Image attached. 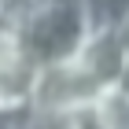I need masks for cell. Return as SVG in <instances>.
<instances>
[{"label":"cell","instance_id":"obj_1","mask_svg":"<svg viewBox=\"0 0 129 129\" xmlns=\"http://www.w3.org/2000/svg\"><path fill=\"white\" fill-rule=\"evenodd\" d=\"M19 33L33 63H59L74 59L78 48L89 37V22H85V4L81 0H37L30 11H22Z\"/></svg>","mask_w":129,"mask_h":129},{"label":"cell","instance_id":"obj_2","mask_svg":"<svg viewBox=\"0 0 129 129\" xmlns=\"http://www.w3.org/2000/svg\"><path fill=\"white\" fill-rule=\"evenodd\" d=\"M33 55L22 44L19 22L0 15V103L11 100H30V81H33Z\"/></svg>","mask_w":129,"mask_h":129},{"label":"cell","instance_id":"obj_3","mask_svg":"<svg viewBox=\"0 0 129 129\" xmlns=\"http://www.w3.org/2000/svg\"><path fill=\"white\" fill-rule=\"evenodd\" d=\"M74 59L81 63V70H85L96 85H107V81L118 78L122 63H125V52H122V44L114 41V30H96V33L85 37V44L78 48Z\"/></svg>","mask_w":129,"mask_h":129},{"label":"cell","instance_id":"obj_4","mask_svg":"<svg viewBox=\"0 0 129 129\" xmlns=\"http://www.w3.org/2000/svg\"><path fill=\"white\" fill-rule=\"evenodd\" d=\"M92 107H96V129H129V92L118 89L114 81L96 89Z\"/></svg>","mask_w":129,"mask_h":129},{"label":"cell","instance_id":"obj_5","mask_svg":"<svg viewBox=\"0 0 129 129\" xmlns=\"http://www.w3.org/2000/svg\"><path fill=\"white\" fill-rule=\"evenodd\" d=\"M81 4H85L89 33H96V30H114V26L129 15V0H81Z\"/></svg>","mask_w":129,"mask_h":129},{"label":"cell","instance_id":"obj_6","mask_svg":"<svg viewBox=\"0 0 129 129\" xmlns=\"http://www.w3.org/2000/svg\"><path fill=\"white\" fill-rule=\"evenodd\" d=\"M114 41H118V44H122V52L129 55V15L118 22V26H114Z\"/></svg>","mask_w":129,"mask_h":129},{"label":"cell","instance_id":"obj_7","mask_svg":"<svg viewBox=\"0 0 129 129\" xmlns=\"http://www.w3.org/2000/svg\"><path fill=\"white\" fill-rule=\"evenodd\" d=\"M114 85L129 92V55H125V63H122V70H118V78H114Z\"/></svg>","mask_w":129,"mask_h":129},{"label":"cell","instance_id":"obj_8","mask_svg":"<svg viewBox=\"0 0 129 129\" xmlns=\"http://www.w3.org/2000/svg\"><path fill=\"white\" fill-rule=\"evenodd\" d=\"M0 8H4V0H0Z\"/></svg>","mask_w":129,"mask_h":129}]
</instances>
